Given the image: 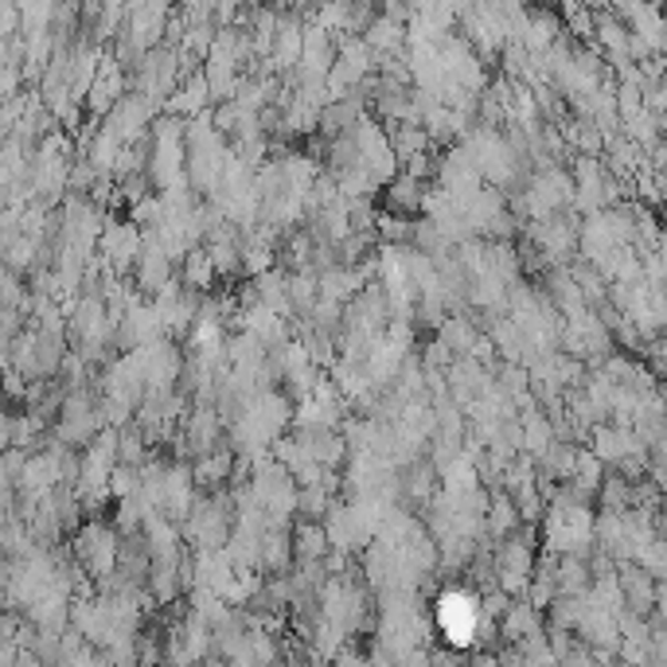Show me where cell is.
Instances as JSON below:
<instances>
[{"instance_id": "cell-23", "label": "cell", "mask_w": 667, "mask_h": 667, "mask_svg": "<svg viewBox=\"0 0 667 667\" xmlns=\"http://www.w3.org/2000/svg\"><path fill=\"white\" fill-rule=\"evenodd\" d=\"M332 667H375V659L359 656V652H352V648H344L336 659H332Z\"/></svg>"}, {"instance_id": "cell-3", "label": "cell", "mask_w": 667, "mask_h": 667, "mask_svg": "<svg viewBox=\"0 0 667 667\" xmlns=\"http://www.w3.org/2000/svg\"><path fill=\"white\" fill-rule=\"evenodd\" d=\"M235 519H239V503H235V492H215L204 496L191 511V519L184 523V539H188L196 551H227L235 535Z\"/></svg>"}, {"instance_id": "cell-19", "label": "cell", "mask_w": 667, "mask_h": 667, "mask_svg": "<svg viewBox=\"0 0 667 667\" xmlns=\"http://www.w3.org/2000/svg\"><path fill=\"white\" fill-rule=\"evenodd\" d=\"M180 265H184L180 281L191 289V293H199V296H207V293H211V285H215V281H219V270H215V262H211V250H207V247L191 250V254L184 258Z\"/></svg>"}, {"instance_id": "cell-8", "label": "cell", "mask_w": 667, "mask_h": 667, "mask_svg": "<svg viewBox=\"0 0 667 667\" xmlns=\"http://www.w3.org/2000/svg\"><path fill=\"white\" fill-rule=\"evenodd\" d=\"M176 12L168 4H129V20L122 28V40H129L140 55L157 51L168 40V28H173Z\"/></svg>"}, {"instance_id": "cell-20", "label": "cell", "mask_w": 667, "mask_h": 667, "mask_svg": "<svg viewBox=\"0 0 667 667\" xmlns=\"http://www.w3.org/2000/svg\"><path fill=\"white\" fill-rule=\"evenodd\" d=\"M387 133H390V145H395V157L403 160V165L434 148V140H429L426 125H387Z\"/></svg>"}, {"instance_id": "cell-26", "label": "cell", "mask_w": 667, "mask_h": 667, "mask_svg": "<svg viewBox=\"0 0 667 667\" xmlns=\"http://www.w3.org/2000/svg\"><path fill=\"white\" fill-rule=\"evenodd\" d=\"M285 667H313V659H289Z\"/></svg>"}, {"instance_id": "cell-24", "label": "cell", "mask_w": 667, "mask_h": 667, "mask_svg": "<svg viewBox=\"0 0 667 667\" xmlns=\"http://www.w3.org/2000/svg\"><path fill=\"white\" fill-rule=\"evenodd\" d=\"M659 625H667V582H656V617Z\"/></svg>"}, {"instance_id": "cell-25", "label": "cell", "mask_w": 667, "mask_h": 667, "mask_svg": "<svg viewBox=\"0 0 667 667\" xmlns=\"http://www.w3.org/2000/svg\"><path fill=\"white\" fill-rule=\"evenodd\" d=\"M199 667H227V659H222V656H211V659H204Z\"/></svg>"}, {"instance_id": "cell-21", "label": "cell", "mask_w": 667, "mask_h": 667, "mask_svg": "<svg viewBox=\"0 0 667 667\" xmlns=\"http://www.w3.org/2000/svg\"><path fill=\"white\" fill-rule=\"evenodd\" d=\"M628 508H633V484H628L621 472L609 469L602 492H597V511H621V515H625Z\"/></svg>"}, {"instance_id": "cell-16", "label": "cell", "mask_w": 667, "mask_h": 667, "mask_svg": "<svg viewBox=\"0 0 667 667\" xmlns=\"http://www.w3.org/2000/svg\"><path fill=\"white\" fill-rule=\"evenodd\" d=\"M484 531H488L492 543H503V539H511V535L523 531V515H519L511 492H492V500H488V515H484Z\"/></svg>"}, {"instance_id": "cell-18", "label": "cell", "mask_w": 667, "mask_h": 667, "mask_svg": "<svg viewBox=\"0 0 667 667\" xmlns=\"http://www.w3.org/2000/svg\"><path fill=\"white\" fill-rule=\"evenodd\" d=\"M293 554H296V566H313V562H324L332 554L329 543V531L324 523H296L293 528Z\"/></svg>"}, {"instance_id": "cell-13", "label": "cell", "mask_w": 667, "mask_h": 667, "mask_svg": "<svg viewBox=\"0 0 667 667\" xmlns=\"http://www.w3.org/2000/svg\"><path fill=\"white\" fill-rule=\"evenodd\" d=\"M242 332H250L254 340H262L270 352L293 340V336H289V321H285V316H278L273 309H265L262 301H254V305L242 309Z\"/></svg>"}, {"instance_id": "cell-4", "label": "cell", "mask_w": 667, "mask_h": 667, "mask_svg": "<svg viewBox=\"0 0 667 667\" xmlns=\"http://www.w3.org/2000/svg\"><path fill=\"white\" fill-rule=\"evenodd\" d=\"M71 554L79 559V566H83L86 574L102 585V582H110V577L117 574V559H122V535H117V528H110V523L91 519V523H83V528L74 531Z\"/></svg>"}, {"instance_id": "cell-28", "label": "cell", "mask_w": 667, "mask_h": 667, "mask_svg": "<svg viewBox=\"0 0 667 667\" xmlns=\"http://www.w3.org/2000/svg\"><path fill=\"white\" fill-rule=\"evenodd\" d=\"M106 667H110V664H106Z\"/></svg>"}, {"instance_id": "cell-14", "label": "cell", "mask_w": 667, "mask_h": 667, "mask_svg": "<svg viewBox=\"0 0 667 667\" xmlns=\"http://www.w3.org/2000/svg\"><path fill=\"white\" fill-rule=\"evenodd\" d=\"M519 429H523V454L535 457V461H539V457H546V449L559 441L551 418H546V410L539 403H531V406H523V410H519Z\"/></svg>"}, {"instance_id": "cell-15", "label": "cell", "mask_w": 667, "mask_h": 667, "mask_svg": "<svg viewBox=\"0 0 667 667\" xmlns=\"http://www.w3.org/2000/svg\"><path fill=\"white\" fill-rule=\"evenodd\" d=\"M254 296L262 301L265 309H273L278 316H293L296 321V313H293V273L289 270H270V273H262V278H254Z\"/></svg>"}, {"instance_id": "cell-11", "label": "cell", "mask_w": 667, "mask_h": 667, "mask_svg": "<svg viewBox=\"0 0 667 667\" xmlns=\"http://www.w3.org/2000/svg\"><path fill=\"white\" fill-rule=\"evenodd\" d=\"M617 577H621V590H625V609L644 621L656 617V577L644 566H636V562L617 566Z\"/></svg>"}, {"instance_id": "cell-22", "label": "cell", "mask_w": 667, "mask_h": 667, "mask_svg": "<svg viewBox=\"0 0 667 667\" xmlns=\"http://www.w3.org/2000/svg\"><path fill=\"white\" fill-rule=\"evenodd\" d=\"M515 652H519V667H562V659L554 656L551 636H546V633H539V636H531V640L515 644Z\"/></svg>"}, {"instance_id": "cell-7", "label": "cell", "mask_w": 667, "mask_h": 667, "mask_svg": "<svg viewBox=\"0 0 667 667\" xmlns=\"http://www.w3.org/2000/svg\"><path fill=\"white\" fill-rule=\"evenodd\" d=\"M145 250V231H140L133 219H106V231H102L98 242V258L106 262L110 273L122 278L125 270H133Z\"/></svg>"}, {"instance_id": "cell-9", "label": "cell", "mask_w": 667, "mask_h": 667, "mask_svg": "<svg viewBox=\"0 0 667 667\" xmlns=\"http://www.w3.org/2000/svg\"><path fill=\"white\" fill-rule=\"evenodd\" d=\"M133 278H137V293L157 301L168 285H176V262L165 247H160L153 235H145V250H140L137 265H133Z\"/></svg>"}, {"instance_id": "cell-17", "label": "cell", "mask_w": 667, "mask_h": 667, "mask_svg": "<svg viewBox=\"0 0 667 667\" xmlns=\"http://www.w3.org/2000/svg\"><path fill=\"white\" fill-rule=\"evenodd\" d=\"M480 324H477V316H469V313H457V316H445V324L437 329V340H441L449 352L457 355V359H465V355H472L477 352V344H480Z\"/></svg>"}, {"instance_id": "cell-2", "label": "cell", "mask_w": 667, "mask_h": 667, "mask_svg": "<svg viewBox=\"0 0 667 667\" xmlns=\"http://www.w3.org/2000/svg\"><path fill=\"white\" fill-rule=\"evenodd\" d=\"M465 145L472 148V157H477L480 173H484V184L496 191L511 188V184L523 180V168H528V157H523V148L511 140V133H500V129H477L465 137Z\"/></svg>"}, {"instance_id": "cell-5", "label": "cell", "mask_w": 667, "mask_h": 667, "mask_svg": "<svg viewBox=\"0 0 667 667\" xmlns=\"http://www.w3.org/2000/svg\"><path fill=\"white\" fill-rule=\"evenodd\" d=\"M535 570H539L535 531H519V535L496 543V577H500V593H508L511 602H515V597H528Z\"/></svg>"}, {"instance_id": "cell-1", "label": "cell", "mask_w": 667, "mask_h": 667, "mask_svg": "<svg viewBox=\"0 0 667 667\" xmlns=\"http://www.w3.org/2000/svg\"><path fill=\"white\" fill-rule=\"evenodd\" d=\"M484 593H477L469 582H449L434 597V628L441 633L449 652H472L480 648L484 633Z\"/></svg>"}, {"instance_id": "cell-12", "label": "cell", "mask_w": 667, "mask_h": 667, "mask_svg": "<svg viewBox=\"0 0 667 667\" xmlns=\"http://www.w3.org/2000/svg\"><path fill=\"white\" fill-rule=\"evenodd\" d=\"M539 633H546L543 609H535L528 597H515V602L508 605V613L500 617V640L503 644H523Z\"/></svg>"}, {"instance_id": "cell-10", "label": "cell", "mask_w": 667, "mask_h": 667, "mask_svg": "<svg viewBox=\"0 0 667 667\" xmlns=\"http://www.w3.org/2000/svg\"><path fill=\"white\" fill-rule=\"evenodd\" d=\"M165 336H168L165 321H160L157 305L145 301V296L117 321V347H122V352H140V347L157 344V340H165Z\"/></svg>"}, {"instance_id": "cell-6", "label": "cell", "mask_w": 667, "mask_h": 667, "mask_svg": "<svg viewBox=\"0 0 667 667\" xmlns=\"http://www.w3.org/2000/svg\"><path fill=\"white\" fill-rule=\"evenodd\" d=\"M153 122H157V102L145 98V94H137V91H129L114 110H110V117L102 122V129L129 148V145H140V140L153 133Z\"/></svg>"}, {"instance_id": "cell-27", "label": "cell", "mask_w": 667, "mask_h": 667, "mask_svg": "<svg viewBox=\"0 0 667 667\" xmlns=\"http://www.w3.org/2000/svg\"><path fill=\"white\" fill-rule=\"evenodd\" d=\"M644 667H652V664H644Z\"/></svg>"}]
</instances>
